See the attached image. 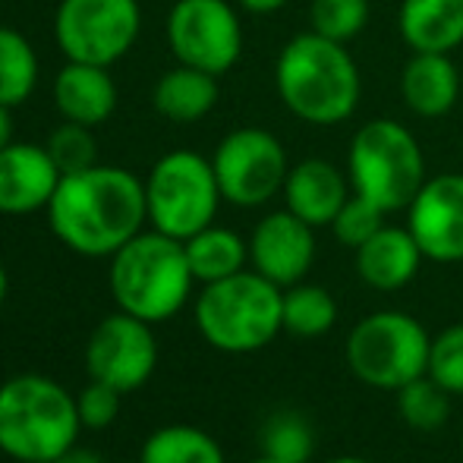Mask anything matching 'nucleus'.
Masks as SVG:
<instances>
[{
  "label": "nucleus",
  "mask_w": 463,
  "mask_h": 463,
  "mask_svg": "<svg viewBox=\"0 0 463 463\" xmlns=\"http://www.w3.org/2000/svg\"><path fill=\"white\" fill-rule=\"evenodd\" d=\"M410 233L432 262H463V174L426 180L410 202Z\"/></svg>",
  "instance_id": "13"
},
{
  "label": "nucleus",
  "mask_w": 463,
  "mask_h": 463,
  "mask_svg": "<svg viewBox=\"0 0 463 463\" xmlns=\"http://www.w3.org/2000/svg\"><path fill=\"white\" fill-rule=\"evenodd\" d=\"M250 463H280V460H275V458H265V454H262V458H256V460H250Z\"/></svg>",
  "instance_id": "38"
},
{
  "label": "nucleus",
  "mask_w": 463,
  "mask_h": 463,
  "mask_svg": "<svg viewBox=\"0 0 463 463\" xmlns=\"http://www.w3.org/2000/svg\"><path fill=\"white\" fill-rule=\"evenodd\" d=\"M246 13H259V16H269V13H278L287 0H237Z\"/></svg>",
  "instance_id": "33"
},
{
  "label": "nucleus",
  "mask_w": 463,
  "mask_h": 463,
  "mask_svg": "<svg viewBox=\"0 0 463 463\" xmlns=\"http://www.w3.org/2000/svg\"><path fill=\"white\" fill-rule=\"evenodd\" d=\"M397 394V413L410 429L420 432H435L448 422L451 416V394L435 382L432 375H422L416 382L403 384Z\"/></svg>",
  "instance_id": "26"
},
{
  "label": "nucleus",
  "mask_w": 463,
  "mask_h": 463,
  "mask_svg": "<svg viewBox=\"0 0 463 463\" xmlns=\"http://www.w3.org/2000/svg\"><path fill=\"white\" fill-rule=\"evenodd\" d=\"M61 177L48 148L10 142L0 148V214H32L48 208Z\"/></svg>",
  "instance_id": "15"
},
{
  "label": "nucleus",
  "mask_w": 463,
  "mask_h": 463,
  "mask_svg": "<svg viewBox=\"0 0 463 463\" xmlns=\"http://www.w3.org/2000/svg\"><path fill=\"white\" fill-rule=\"evenodd\" d=\"M422 259L410 227H382L356 250V275L375 290H401L416 278Z\"/></svg>",
  "instance_id": "17"
},
{
  "label": "nucleus",
  "mask_w": 463,
  "mask_h": 463,
  "mask_svg": "<svg viewBox=\"0 0 463 463\" xmlns=\"http://www.w3.org/2000/svg\"><path fill=\"white\" fill-rule=\"evenodd\" d=\"M6 290H10V278H6V269H4V262H0V306H4V299H6Z\"/></svg>",
  "instance_id": "36"
},
{
  "label": "nucleus",
  "mask_w": 463,
  "mask_h": 463,
  "mask_svg": "<svg viewBox=\"0 0 463 463\" xmlns=\"http://www.w3.org/2000/svg\"><path fill=\"white\" fill-rule=\"evenodd\" d=\"M221 199L224 195L212 161L189 148L165 155L146 180L148 221L155 231L174 240H189L193 233L214 224Z\"/></svg>",
  "instance_id": "8"
},
{
  "label": "nucleus",
  "mask_w": 463,
  "mask_h": 463,
  "mask_svg": "<svg viewBox=\"0 0 463 463\" xmlns=\"http://www.w3.org/2000/svg\"><path fill=\"white\" fill-rule=\"evenodd\" d=\"M108 284L120 312L158 325L184 309L195 278L189 269L184 240L148 231L136 233L127 246H120L110 256Z\"/></svg>",
  "instance_id": "3"
},
{
  "label": "nucleus",
  "mask_w": 463,
  "mask_h": 463,
  "mask_svg": "<svg viewBox=\"0 0 463 463\" xmlns=\"http://www.w3.org/2000/svg\"><path fill=\"white\" fill-rule=\"evenodd\" d=\"M51 463H104L101 458H98L95 451H86V448H70V451H63L57 460H51Z\"/></svg>",
  "instance_id": "34"
},
{
  "label": "nucleus",
  "mask_w": 463,
  "mask_h": 463,
  "mask_svg": "<svg viewBox=\"0 0 463 463\" xmlns=\"http://www.w3.org/2000/svg\"><path fill=\"white\" fill-rule=\"evenodd\" d=\"M347 177L354 193L375 202L384 214L403 212L426 184V158L403 123L369 120L350 139Z\"/></svg>",
  "instance_id": "6"
},
{
  "label": "nucleus",
  "mask_w": 463,
  "mask_h": 463,
  "mask_svg": "<svg viewBox=\"0 0 463 463\" xmlns=\"http://www.w3.org/2000/svg\"><path fill=\"white\" fill-rule=\"evenodd\" d=\"M337 318V303L318 284H293L284 290V331L297 337H322Z\"/></svg>",
  "instance_id": "24"
},
{
  "label": "nucleus",
  "mask_w": 463,
  "mask_h": 463,
  "mask_svg": "<svg viewBox=\"0 0 463 463\" xmlns=\"http://www.w3.org/2000/svg\"><path fill=\"white\" fill-rule=\"evenodd\" d=\"M139 463H224V451L195 426H165L146 439Z\"/></svg>",
  "instance_id": "23"
},
{
  "label": "nucleus",
  "mask_w": 463,
  "mask_h": 463,
  "mask_svg": "<svg viewBox=\"0 0 463 463\" xmlns=\"http://www.w3.org/2000/svg\"><path fill=\"white\" fill-rule=\"evenodd\" d=\"M350 177H344L331 161L306 158L297 167H290L284 184L287 212L303 218L312 227H325L337 218L344 202L350 199Z\"/></svg>",
  "instance_id": "16"
},
{
  "label": "nucleus",
  "mask_w": 463,
  "mask_h": 463,
  "mask_svg": "<svg viewBox=\"0 0 463 463\" xmlns=\"http://www.w3.org/2000/svg\"><path fill=\"white\" fill-rule=\"evenodd\" d=\"M184 250L193 278L199 284H214V280L237 275V271L246 269V259H250V243H243L240 233L214 224L184 240Z\"/></svg>",
  "instance_id": "22"
},
{
  "label": "nucleus",
  "mask_w": 463,
  "mask_h": 463,
  "mask_svg": "<svg viewBox=\"0 0 463 463\" xmlns=\"http://www.w3.org/2000/svg\"><path fill=\"white\" fill-rule=\"evenodd\" d=\"M76 397L54 378L25 372L0 384V451L19 463H51L80 439Z\"/></svg>",
  "instance_id": "4"
},
{
  "label": "nucleus",
  "mask_w": 463,
  "mask_h": 463,
  "mask_svg": "<svg viewBox=\"0 0 463 463\" xmlns=\"http://www.w3.org/2000/svg\"><path fill=\"white\" fill-rule=\"evenodd\" d=\"M38 82V57L16 29L0 25V104L13 108L32 95Z\"/></svg>",
  "instance_id": "25"
},
{
  "label": "nucleus",
  "mask_w": 463,
  "mask_h": 463,
  "mask_svg": "<svg viewBox=\"0 0 463 463\" xmlns=\"http://www.w3.org/2000/svg\"><path fill=\"white\" fill-rule=\"evenodd\" d=\"M328 463H369V460H363V458H335V460H328Z\"/></svg>",
  "instance_id": "37"
},
{
  "label": "nucleus",
  "mask_w": 463,
  "mask_h": 463,
  "mask_svg": "<svg viewBox=\"0 0 463 463\" xmlns=\"http://www.w3.org/2000/svg\"><path fill=\"white\" fill-rule=\"evenodd\" d=\"M148 218L146 184L120 167L95 165L61 177L48 205L54 237L80 256H114Z\"/></svg>",
  "instance_id": "1"
},
{
  "label": "nucleus",
  "mask_w": 463,
  "mask_h": 463,
  "mask_svg": "<svg viewBox=\"0 0 463 463\" xmlns=\"http://www.w3.org/2000/svg\"><path fill=\"white\" fill-rule=\"evenodd\" d=\"M401 95L420 117H445L458 104L460 73L448 54L413 51L401 73Z\"/></svg>",
  "instance_id": "19"
},
{
  "label": "nucleus",
  "mask_w": 463,
  "mask_h": 463,
  "mask_svg": "<svg viewBox=\"0 0 463 463\" xmlns=\"http://www.w3.org/2000/svg\"><path fill=\"white\" fill-rule=\"evenodd\" d=\"M331 227H335V237L341 240L344 246L360 250L366 240H372L384 227V212L375 205V202H369L366 195L354 193L347 202H344L337 218L331 221Z\"/></svg>",
  "instance_id": "30"
},
{
  "label": "nucleus",
  "mask_w": 463,
  "mask_h": 463,
  "mask_svg": "<svg viewBox=\"0 0 463 463\" xmlns=\"http://www.w3.org/2000/svg\"><path fill=\"white\" fill-rule=\"evenodd\" d=\"M120 403H123V391L89 378L86 388L76 394V410H80L82 429H108L120 416Z\"/></svg>",
  "instance_id": "32"
},
{
  "label": "nucleus",
  "mask_w": 463,
  "mask_h": 463,
  "mask_svg": "<svg viewBox=\"0 0 463 463\" xmlns=\"http://www.w3.org/2000/svg\"><path fill=\"white\" fill-rule=\"evenodd\" d=\"M316 259V237L312 224L293 212H271L256 224L250 237V262L271 284L293 287L306 278Z\"/></svg>",
  "instance_id": "14"
},
{
  "label": "nucleus",
  "mask_w": 463,
  "mask_h": 463,
  "mask_svg": "<svg viewBox=\"0 0 463 463\" xmlns=\"http://www.w3.org/2000/svg\"><path fill=\"white\" fill-rule=\"evenodd\" d=\"M397 29L413 51L451 54L463 44V0H403Z\"/></svg>",
  "instance_id": "20"
},
{
  "label": "nucleus",
  "mask_w": 463,
  "mask_h": 463,
  "mask_svg": "<svg viewBox=\"0 0 463 463\" xmlns=\"http://www.w3.org/2000/svg\"><path fill=\"white\" fill-rule=\"evenodd\" d=\"M218 76L180 63L177 70H167L155 86V108L161 117L174 123L202 120L218 104Z\"/></svg>",
  "instance_id": "21"
},
{
  "label": "nucleus",
  "mask_w": 463,
  "mask_h": 463,
  "mask_svg": "<svg viewBox=\"0 0 463 463\" xmlns=\"http://www.w3.org/2000/svg\"><path fill=\"white\" fill-rule=\"evenodd\" d=\"M432 337L407 312H372L354 325L347 337V366L363 384L378 391H401L429 375Z\"/></svg>",
  "instance_id": "7"
},
{
  "label": "nucleus",
  "mask_w": 463,
  "mask_h": 463,
  "mask_svg": "<svg viewBox=\"0 0 463 463\" xmlns=\"http://www.w3.org/2000/svg\"><path fill=\"white\" fill-rule=\"evenodd\" d=\"M54 101L63 120L98 127L117 108V86L108 76V67L70 61L54 80Z\"/></svg>",
  "instance_id": "18"
},
{
  "label": "nucleus",
  "mask_w": 463,
  "mask_h": 463,
  "mask_svg": "<svg viewBox=\"0 0 463 463\" xmlns=\"http://www.w3.org/2000/svg\"><path fill=\"white\" fill-rule=\"evenodd\" d=\"M167 42L180 63L221 76L243 54L240 16L227 0H177L167 16Z\"/></svg>",
  "instance_id": "11"
},
{
  "label": "nucleus",
  "mask_w": 463,
  "mask_h": 463,
  "mask_svg": "<svg viewBox=\"0 0 463 463\" xmlns=\"http://www.w3.org/2000/svg\"><path fill=\"white\" fill-rule=\"evenodd\" d=\"M312 32L331 42H354L369 23V0H312L309 6Z\"/></svg>",
  "instance_id": "27"
},
{
  "label": "nucleus",
  "mask_w": 463,
  "mask_h": 463,
  "mask_svg": "<svg viewBox=\"0 0 463 463\" xmlns=\"http://www.w3.org/2000/svg\"><path fill=\"white\" fill-rule=\"evenodd\" d=\"M195 328L221 354H256L284 328V290L246 269L205 284L195 299Z\"/></svg>",
  "instance_id": "5"
},
{
  "label": "nucleus",
  "mask_w": 463,
  "mask_h": 463,
  "mask_svg": "<svg viewBox=\"0 0 463 463\" xmlns=\"http://www.w3.org/2000/svg\"><path fill=\"white\" fill-rule=\"evenodd\" d=\"M155 366H158V344H155L152 325L129 312L101 318L89 335L86 372L95 382L129 394L152 378Z\"/></svg>",
  "instance_id": "12"
},
{
  "label": "nucleus",
  "mask_w": 463,
  "mask_h": 463,
  "mask_svg": "<svg viewBox=\"0 0 463 463\" xmlns=\"http://www.w3.org/2000/svg\"><path fill=\"white\" fill-rule=\"evenodd\" d=\"M212 167L221 195L240 208H256L275 199L278 193H284L287 174H290L287 152L278 136L259 127H243L224 136L214 148Z\"/></svg>",
  "instance_id": "10"
},
{
  "label": "nucleus",
  "mask_w": 463,
  "mask_h": 463,
  "mask_svg": "<svg viewBox=\"0 0 463 463\" xmlns=\"http://www.w3.org/2000/svg\"><path fill=\"white\" fill-rule=\"evenodd\" d=\"M278 95L293 117L316 127H335L360 104V70L347 44L306 32L284 44L275 67Z\"/></svg>",
  "instance_id": "2"
},
{
  "label": "nucleus",
  "mask_w": 463,
  "mask_h": 463,
  "mask_svg": "<svg viewBox=\"0 0 463 463\" xmlns=\"http://www.w3.org/2000/svg\"><path fill=\"white\" fill-rule=\"evenodd\" d=\"M265 458L280 463H306L312 454V429L299 413H278L262 429Z\"/></svg>",
  "instance_id": "28"
},
{
  "label": "nucleus",
  "mask_w": 463,
  "mask_h": 463,
  "mask_svg": "<svg viewBox=\"0 0 463 463\" xmlns=\"http://www.w3.org/2000/svg\"><path fill=\"white\" fill-rule=\"evenodd\" d=\"M139 23L136 0H61L54 35L67 61L110 67L133 48Z\"/></svg>",
  "instance_id": "9"
},
{
  "label": "nucleus",
  "mask_w": 463,
  "mask_h": 463,
  "mask_svg": "<svg viewBox=\"0 0 463 463\" xmlns=\"http://www.w3.org/2000/svg\"><path fill=\"white\" fill-rule=\"evenodd\" d=\"M429 375L448 394H463V325H451V328H445L432 341Z\"/></svg>",
  "instance_id": "31"
},
{
  "label": "nucleus",
  "mask_w": 463,
  "mask_h": 463,
  "mask_svg": "<svg viewBox=\"0 0 463 463\" xmlns=\"http://www.w3.org/2000/svg\"><path fill=\"white\" fill-rule=\"evenodd\" d=\"M48 155L54 158L57 171L67 177V174H80L98 165V142L92 136V127H82V123H63L51 133L48 139Z\"/></svg>",
  "instance_id": "29"
},
{
  "label": "nucleus",
  "mask_w": 463,
  "mask_h": 463,
  "mask_svg": "<svg viewBox=\"0 0 463 463\" xmlns=\"http://www.w3.org/2000/svg\"><path fill=\"white\" fill-rule=\"evenodd\" d=\"M10 136H13V120H10V108L0 104V148L10 146Z\"/></svg>",
  "instance_id": "35"
}]
</instances>
